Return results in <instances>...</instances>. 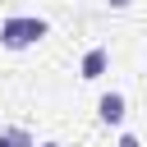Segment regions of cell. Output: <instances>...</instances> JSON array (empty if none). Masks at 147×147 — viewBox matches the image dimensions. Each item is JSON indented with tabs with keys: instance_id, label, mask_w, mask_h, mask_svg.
I'll return each mask as SVG.
<instances>
[{
	"instance_id": "cell-1",
	"label": "cell",
	"mask_w": 147,
	"mask_h": 147,
	"mask_svg": "<svg viewBox=\"0 0 147 147\" xmlns=\"http://www.w3.org/2000/svg\"><path fill=\"white\" fill-rule=\"evenodd\" d=\"M46 32H51V23H46L41 14H9V18L0 23V46H5V51H28V46H37Z\"/></svg>"
},
{
	"instance_id": "cell-2",
	"label": "cell",
	"mask_w": 147,
	"mask_h": 147,
	"mask_svg": "<svg viewBox=\"0 0 147 147\" xmlns=\"http://www.w3.org/2000/svg\"><path fill=\"white\" fill-rule=\"evenodd\" d=\"M124 115H129L124 92H101V96H96V119H101L106 129H119V124H124Z\"/></svg>"
},
{
	"instance_id": "cell-3",
	"label": "cell",
	"mask_w": 147,
	"mask_h": 147,
	"mask_svg": "<svg viewBox=\"0 0 147 147\" xmlns=\"http://www.w3.org/2000/svg\"><path fill=\"white\" fill-rule=\"evenodd\" d=\"M106 69H110V51H106V46H92V51L83 55V64H78V78H83V83H96Z\"/></svg>"
},
{
	"instance_id": "cell-4",
	"label": "cell",
	"mask_w": 147,
	"mask_h": 147,
	"mask_svg": "<svg viewBox=\"0 0 147 147\" xmlns=\"http://www.w3.org/2000/svg\"><path fill=\"white\" fill-rule=\"evenodd\" d=\"M0 147H37V138H32L28 129L9 124V129H0Z\"/></svg>"
},
{
	"instance_id": "cell-5",
	"label": "cell",
	"mask_w": 147,
	"mask_h": 147,
	"mask_svg": "<svg viewBox=\"0 0 147 147\" xmlns=\"http://www.w3.org/2000/svg\"><path fill=\"white\" fill-rule=\"evenodd\" d=\"M115 147H142V142H138V133H119V142H115Z\"/></svg>"
},
{
	"instance_id": "cell-6",
	"label": "cell",
	"mask_w": 147,
	"mask_h": 147,
	"mask_svg": "<svg viewBox=\"0 0 147 147\" xmlns=\"http://www.w3.org/2000/svg\"><path fill=\"white\" fill-rule=\"evenodd\" d=\"M106 5H110V9H129L133 0H106Z\"/></svg>"
},
{
	"instance_id": "cell-7",
	"label": "cell",
	"mask_w": 147,
	"mask_h": 147,
	"mask_svg": "<svg viewBox=\"0 0 147 147\" xmlns=\"http://www.w3.org/2000/svg\"><path fill=\"white\" fill-rule=\"evenodd\" d=\"M37 147H60V142H55V138H46V142H37Z\"/></svg>"
},
{
	"instance_id": "cell-8",
	"label": "cell",
	"mask_w": 147,
	"mask_h": 147,
	"mask_svg": "<svg viewBox=\"0 0 147 147\" xmlns=\"http://www.w3.org/2000/svg\"><path fill=\"white\" fill-rule=\"evenodd\" d=\"M142 78H147V74H142Z\"/></svg>"
}]
</instances>
